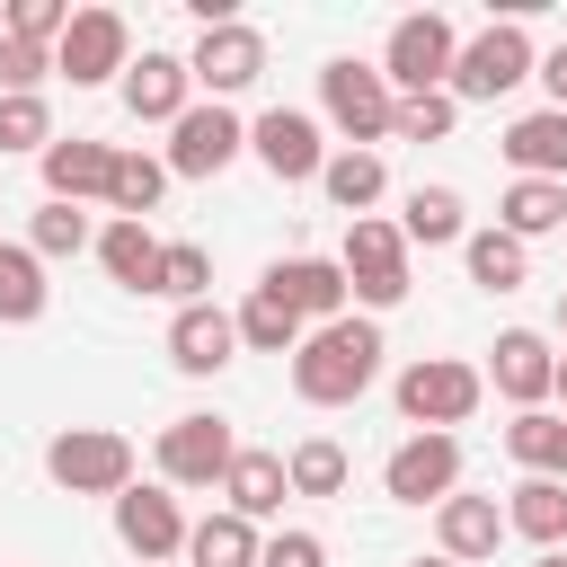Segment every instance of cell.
I'll return each instance as SVG.
<instances>
[{"label":"cell","mask_w":567,"mask_h":567,"mask_svg":"<svg viewBox=\"0 0 567 567\" xmlns=\"http://www.w3.org/2000/svg\"><path fill=\"white\" fill-rule=\"evenodd\" d=\"M381 328L372 319H328V328H310L301 346H292V390L310 399V408H354L372 381H381Z\"/></svg>","instance_id":"obj_1"},{"label":"cell","mask_w":567,"mask_h":567,"mask_svg":"<svg viewBox=\"0 0 567 567\" xmlns=\"http://www.w3.org/2000/svg\"><path fill=\"white\" fill-rule=\"evenodd\" d=\"M478 399H487V372L461 363V354H416V363L399 372V416H408L416 434H452V425H470Z\"/></svg>","instance_id":"obj_2"},{"label":"cell","mask_w":567,"mask_h":567,"mask_svg":"<svg viewBox=\"0 0 567 567\" xmlns=\"http://www.w3.org/2000/svg\"><path fill=\"white\" fill-rule=\"evenodd\" d=\"M319 106H328V124L346 133V151H372V142L399 124V89L381 80V62H354V53H337V62L319 71Z\"/></svg>","instance_id":"obj_3"},{"label":"cell","mask_w":567,"mask_h":567,"mask_svg":"<svg viewBox=\"0 0 567 567\" xmlns=\"http://www.w3.org/2000/svg\"><path fill=\"white\" fill-rule=\"evenodd\" d=\"M44 478L62 496H124L133 487V443L115 425H62L44 443Z\"/></svg>","instance_id":"obj_4"},{"label":"cell","mask_w":567,"mask_h":567,"mask_svg":"<svg viewBox=\"0 0 567 567\" xmlns=\"http://www.w3.org/2000/svg\"><path fill=\"white\" fill-rule=\"evenodd\" d=\"M532 71H540V53H532L523 18H496V27H478V35L461 44V62H452V97H461V106H496V97L523 89Z\"/></svg>","instance_id":"obj_5"},{"label":"cell","mask_w":567,"mask_h":567,"mask_svg":"<svg viewBox=\"0 0 567 567\" xmlns=\"http://www.w3.org/2000/svg\"><path fill=\"white\" fill-rule=\"evenodd\" d=\"M452 62H461V35H452V18H434V9L399 18L390 44H381V80H390L399 97H434V89H452Z\"/></svg>","instance_id":"obj_6"},{"label":"cell","mask_w":567,"mask_h":567,"mask_svg":"<svg viewBox=\"0 0 567 567\" xmlns=\"http://www.w3.org/2000/svg\"><path fill=\"white\" fill-rule=\"evenodd\" d=\"M346 284H354V301L363 310H399L408 301V239H399V221H381V213H363V221H346Z\"/></svg>","instance_id":"obj_7"},{"label":"cell","mask_w":567,"mask_h":567,"mask_svg":"<svg viewBox=\"0 0 567 567\" xmlns=\"http://www.w3.org/2000/svg\"><path fill=\"white\" fill-rule=\"evenodd\" d=\"M53 71H62L71 89H106V80H124V71H133V27H124L115 9H80L71 35L53 44Z\"/></svg>","instance_id":"obj_8"},{"label":"cell","mask_w":567,"mask_h":567,"mask_svg":"<svg viewBox=\"0 0 567 567\" xmlns=\"http://www.w3.org/2000/svg\"><path fill=\"white\" fill-rule=\"evenodd\" d=\"M230 461H239L230 416H204V408H195V416L159 425V478H168V487H221Z\"/></svg>","instance_id":"obj_9"},{"label":"cell","mask_w":567,"mask_h":567,"mask_svg":"<svg viewBox=\"0 0 567 567\" xmlns=\"http://www.w3.org/2000/svg\"><path fill=\"white\" fill-rule=\"evenodd\" d=\"M248 151H257V168H266L275 186H310V177L328 168L319 115H301V106H266V115L248 124Z\"/></svg>","instance_id":"obj_10"},{"label":"cell","mask_w":567,"mask_h":567,"mask_svg":"<svg viewBox=\"0 0 567 567\" xmlns=\"http://www.w3.org/2000/svg\"><path fill=\"white\" fill-rule=\"evenodd\" d=\"M186 71H195V89L221 106V97L257 89V71H266V35H257L248 18H230V27H204V35H195V53H186Z\"/></svg>","instance_id":"obj_11"},{"label":"cell","mask_w":567,"mask_h":567,"mask_svg":"<svg viewBox=\"0 0 567 567\" xmlns=\"http://www.w3.org/2000/svg\"><path fill=\"white\" fill-rule=\"evenodd\" d=\"M239 151H248V124L230 106H213V97L168 124V177H221Z\"/></svg>","instance_id":"obj_12"},{"label":"cell","mask_w":567,"mask_h":567,"mask_svg":"<svg viewBox=\"0 0 567 567\" xmlns=\"http://www.w3.org/2000/svg\"><path fill=\"white\" fill-rule=\"evenodd\" d=\"M381 487L399 505H443L461 496V434H408L390 461H381Z\"/></svg>","instance_id":"obj_13"},{"label":"cell","mask_w":567,"mask_h":567,"mask_svg":"<svg viewBox=\"0 0 567 567\" xmlns=\"http://www.w3.org/2000/svg\"><path fill=\"white\" fill-rule=\"evenodd\" d=\"M266 292H275L301 328H328V319H346V301H354V284H346L337 257H275V266H266Z\"/></svg>","instance_id":"obj_14"},{"label":"cell","mask_w":567,"mask_h":567,"mask_svg":"<svg viewBox=\"0 0 567 567\" xmlns=\"http://www.w3.org/2000/svg\"><path fill=\"white\" fill-rule=\"evenodd\" d=\"M186 514H177V496L168 487H124L115 496V540L142 558V567H168V558H186Z\"/></svg>","instance_id":"obj_15"},{"label":"cell","mask_w":567,"mask_h":567,"mask_svg":"<svg viewBox=\"0 0 567 567\" xmlns=\"http://www.w3.org/2000/svg\"><path fill=\"white\" fill-rule=\"evenodd\" d=\"M487 381L514 399V416L540 408V399L558 390V354H549V337H540V328H505V337L487 346Z\"/></svg>","instance_id":"obj_16"},{"label":"cell","mask_w":567,"mask_h":567,"mask_svg":"<svg viewBox=\"0 0 567 567\" xmlns=\"http://www.w3.org/2000/svg\"><path fill=\"white\" fill-rule=\"evenodd\" d=\"M186 106H195L186 53H142V62L124 71V115H133V124H177Z\"/></svg>","instance_id":"obj_17"},{"label":"cell","mask_w":567,"mask_h":567,"mask_svg":"<svg viewBox=\"0 0 567 567\" xmlns=\"http://www.w3.org/2000/svg\"><path fill=\"white\" fill-rule=\"evenodd\" d=\"M230 354H239V319H230V310L195 301V310H177V319H168V363H177V372L213 381V372H221Z\"/></svg>","instance_id":"obj_18"},{"label":"cell","mask_w":567,"mask_h":567,"mask_svg":"<svg viewBox=\"0 0 567 567\" xmlns=\"http://www.w3.org/2000/svg\"><path fill=\"white\" fill-rule=\"evenodd\" d=\"M434 540H443L452 567L496 558V540H505V505H496V496H443V505H434Z\"/></svg>","instance_id":"obj_19"},{"label":"cell","mask_w":567,"mask_h":567,"mask_svg":"<svg viewBox=\"0 0 567 567\" xmlns=\"http://www.w3.org/2000/svg\"><path fill=\"white\" fill-rule=\"evenodd\" d=\"M106 177H115V151L89 142V133L44 151V204H89V195H106Z\"/></svg>","instance_id":"obj_20"},{"label":"cell","mask_w":567,"mask_h":567,"mask_svg":"<svg viewBox=\"0 0 567 567\" xmlns=\"http://www.w3.org/2000/svg\"><path fill=\"white\" fill-rule=\"evenodd\" d=\"M505 159H514V177H549V186H567V115H558V106L514 115V124H505Z\"/></svg>","instance_id":"obj_21"},{"label":"cell","mask_w":567,"mask_h":567,"mask_svg":"<svg viewBox=\"0 0 567 567\" xmlns=\"http://www.w3.org/2000/svg\"><path fill=\"white\" fill-rule=\"evenodd\" d=\"M319 195H328L346 221H363V213L390 195V168H381V151H328V168H319Z\"/></svg>","instance_id":"obj_22"},{"label":"cell","mask_w":567,"mask_h":567,"mask_svg":"<svg viewBox=\"0 0 567 567\" xmlns=\"http://www.w3.org/2000/svg\"><path fill=\"white\" fill-rule=\"evenodd\" d=\"M159 239H151V221H106L97 230V266L124 284V292H159Z\"/></svg>","instance_id":"obj_23"},{"label":"cell","mask_w":567,"mask_h":567,"mask_svg":"<svg viewBox=\"0 0 567 567\" xmlns=\"http://www.w3.org/2000/svg\"><path fill=\"white\" fill-rule=\"evenodd\" d=\"M496 230H514L523 248L549 239V230H567V186H549V177H514L505 204H496Z\"/></svg>","instance_id":"obj_24"},{"label":"cell","mask_w":567,"mask_h":567,"mask_svg":"<svg viewBox=\"0 0 567 567\" xmlns=\"http://www.w3.org/2000/svg\"><path fill=\"white\" fill-rule=\"evenodd\" d=\"M399 239H408V248H452V239H470L461 195H452V186H408V204H399Z\"/></svg>","instance_id":"obj_25"},{"label":"cell","mask_w":567,"mask_h":567,"mask_svg":"<svg viewBox=\"0 0 567 567\" xmlns=\"http://www.w3.org/2000/svg\"><path fill=\"white\" fill-rule=\"evenodd\" d=\"M221 496H230V514H248V523L284 514V496H292L284 452H239V461H230V478H221Z\"/></svg>","instance_id":"obj_26"},{"label":"cell","mask_w":567,"mask_h":567,"mask_svg":"<svg viewBox=\"0 0 567 567\" xmlns=\"http://www.w3.org/2000/svg\"><path fill=\"white\" fill-rule=\"evenodd\" d=\"M257 558H266V540H257V523L230 514V505L186 532V567H257Z\"/></svg>","instance_id":"obj_27"},{"label":"cell","mask_w":567,"mask_h":567,"mask_svg":"<svg viewBox=\"0 0 567 567\" xmlns=\"http://www.w3.org/2000/svg\"><path fill=\"white\" fill-rule=\"evenodd\" d=\"M159 195H168V159H151V151H115L106 213H115V221H151V213H159Z\"/></svg>","instance_id":"obj_28"},{"label":"cell","mask_w":567,"mask_h":567,"mask_svg":"<svg viewBox=\"0 0 567 567\" xmlns=\"http://www.w3.org/2000/svg\"><path fill=\"white\" fill-rule=\"evenodd\" d=\"M461 257H470V284H478V292H523V284H532V248H523L514 230H470Z\"/></svg>","instance_id":"obj_29"},{"label":"cell","mask_w":567,"mask_h":567,"mask_svg":"<svg viewBox=\"0 0 567 567\" xmlns=\"http://www.w3.org/2000/svg\"><path fill=\"white\" fill-rule=\"evenodd\" d=\"M505 532H523V540L558 549V540H567V478H523V487H514V505H505Z\"/></svg>","instance_id":"obj_30"},{"label":"cell","mask_w":567,"mask_h":567,"mask_svg":"<svg viewBox=\"0 0 567 567\" xmlns=\"http://www.w3.org/2000/svg\"><path fill=\"white\" fill-rule=\"evenodd\" d=\"M505 452H514L532 478H558V470H567V416H549V408H523V416L505 425Z\"/></svg>","instance_id":"obj_31"},{"label":"cell","mask_w":567,"mask_h":567,"mask_svg":"<svg viewBox=\"0 0 567 567\" xmlns=\"http://www.w3.org/2000/svg\"><path fill=\"white\" fill-rule=\"evenodd\" d=\"M27 319H44V257L0 239V328H27Z\"/></svg>","instance_id":"obj_32"},{"label":"cell","mask_w":567,"mask_h":567,"mask_svg":"<svg viewBox=\"0 0 567 567\" xmlns=\"http://www.w3.org/2000/svg\"><path fill=\"white\" fill-rule=\"evenodd\" d=\"M230 319H239V346H257V354H292V346L310 337V328H301V319H292V310L266 292V284H257V292H248Z\"/></svg>","instance_id":"obj_33"},{"label":"cell","mask_w":567,"mask_h":567,"mask_svg":"<svg viewBox=\"0 0 567 567\" xmlns=\"http://www.w3.org/2000/svg\"><path fill=\"white\" fill-rule=\"evenodd\" d=\"M284 478H292V496H346V443H328V434L292 443L284 452Z\"/></svg>","instance_id":"obj_34"},{"label":"cell","mask_w":567,"mask_h":567,"mask_svg":"<svg viewBox=\"0 0 567 567\" xmlns=\"http://www.w3.org/2000/svg\"><path fill=\"white\" fill-rule=\"evenodd\" d=\"M27 248H35V257H80V248H97V221H89L80 204H44L35 230H27Z\"/></svg>","instance_id":"obj_35"},{"label":"cell","mask_w":567,"mask_h":567,"mask_svg":"<svg viewBox=\"0 0 567 567\" xmlns=\"http://www.w3.org/2000/svg\"><path fill=\"white\" fill-rule=\"evenodd\" d=\"M159 292H168L177 310H195V301L213 292V257H204L195 239H168V257H159Z\"/></svg>","instance_id":"obj_36"},{"label":"cell","mask_w":567,"mask_h":567,"mask_svg":"<svg viewBox=\"0 0 567 567\" xmlns=\"http://www.w3.org/2000/svg\"><path fill=\"white\" fill-rule=\"evenodd\" d=\"M53 142H62V133H53V106H44V97H0V151H35V159H44Z\"/></svg>","instance_id":"obj_37"},{"label":"cell","mask_w":567,"mask_h":567,"mask_svg":"<svg viewBox=\"0 0 567 567\" xmlns=\"http://www.w3.org/2000/svg\"><path fill=\"white\" fill-rule=\"evenodd\" d=\"M44 80H53V53L27 35H0V97H44Z\"/></svg>","instance_id":"obj_38"},{"label":"cell","mask_w":567,"mask_h":567,"mask_svg":"<svg viewBox=\"0 0 567 567\" xmlns=\"http://www.w3.org/2000/svg\"><path fill=\"white\" fill-rule=\"evenodd\" d=\"M452 124H461V97L434 89V97H399V124H390V133H399V142H443Z\"/></svg>","instance_id":"obj_39"},{"label":"cell","mask_w":567,"mask_h":567,"mask_svg":"<svg viewBox=\"0 0 567 567\" xmlns=\"http://www.w3.org/2000/svg\"><path fill=\"white\" fill-rule=\"evenodd\" d=\"M257 567H328V540H319V532H275Z\"/></svg>","instance_id":"obj_40"},{"label":"cell","mask_w":567,"mask_h":567,"mask_svg":"<svg viewBox=\"0 0 567 567\" xmlns=\"http://www.w3.org/2000/svg\"><path fill=\"white\" fill-rule=\"evenodd\" d=\"M532 80H540V89H549V106H558V115H567V44H549V53H540V71H532Z\"/></svg>","instance_id":"obj_41"},{"label":"cell","mask_w":567,"mask_h":567,"mask_svg":"<svg viewBox=\"0 0 567 567\" xmlns=\"http://www.w3.org/2000/svg\"><path fill=\"white\" fill-rule=\"evenodd\" d=\"M549 399H558V408H567V354H558V390H549Z\"/></svg>","instance_id":"obj_42"},{"label":"cell","mask_w":567,"mask_h":567,"mask_svg":"<svg viewBox=\"0 0 567 567\" xmlns=\"http://www.w3.org/2000/svg\"><path fill=\"white\" fill-rule=\"evenodd\" d=\"M532 567H567V549H540V558H532Z\"/></svg>","instance_id":"obj_43"},{"label":"cell","mask_w":567,"mask_h":567,"mask_svg":"<svg viewBox=\"0 0 567 567\" xmlns=\"http://www.w3.org/2000/svg\"><path fill=\"white\" fill-rule=\"evenodd\" d=\"M558 337H567V292H558Z\"/></svg>","instance_id":"obj_44"},{"label":"cell","mask_w":567,"mask_h":567,"mask_svg":"<svg viewBox=\"0 0 567 567\" xmlns=\"http://www.w3.org/2000/svg\"><path fill=\"white\" fill-rule=\"evenodd\" d=\"M408 567H452V558H408Z\"/></svg>","instance_id":"obj_45"},{"label":"cell","mask_w":567,"mask_h":567,"mask_svg":"<svg viewBox=\"0 0 567 567\" xmlns=\"http://www.w3.org/2000/svg\"><path fill=\"white\" fill-rule=\"evenodd\" d=\"M558 478H567V470H558Z\"/></svg>","instance_id":"obj_46"}]
</instances>
